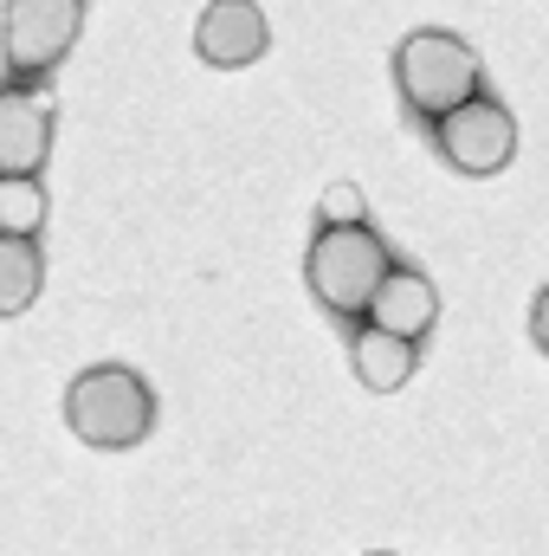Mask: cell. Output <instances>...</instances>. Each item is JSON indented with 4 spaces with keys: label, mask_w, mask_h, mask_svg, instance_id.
Wrapping results in <instances>:
<instances>
[{
    "label": "cell",
    "mask_w": 549,
    "mask_h": 556,
    "mask_svg": "<svg viewBox=\"0 0 549 556\" xmlns=\"http://www.w3.org/2000/svg\"><path fill=\"white\" fill-rule=\"evenodd\" d=\"M375 556H388V551H375Z\"/></svg>",
    "instance_id": "obj_14"
},
{
    "label": "cell",
    "mask_w": 549,
    "mask_h": 556,
    "mask_svg": "<svg viewBox=\"0 0 549 556\" xmlns=\"http://www.w3.org/2000/svg\"><path fill=\"white\" fill-rule=\"evenodd\" d=\"M65 420H72V433H78L85 446L124 453V446H137L142 433L155 427V395H149V382H142L137 369L104 363V369H85V376L72 382Z\"/></svg>",
    "instance_id": "obj_1"
},
{
    "label": "cell",
    "mask_w": 549,
    "mask_h": 556,
    "mask_svg": "<svg viewBox=\"0 0 549 556\" xmlns=\"http://www.w3.org/2000/svg\"><path fill=\"white\" fill-rule=\"evenodd\" d=\"M52 149V104L39 91H0V181L39 175Z\"/></svg>",
    "instance_id": "obj_7"
},
{
    "label": "cell",
    "mask_w": 549,
    "mask_h": 556,
    "mask_svg": "<svg viewBox=\"0 0 549 556\" xmlns=\"http://www.w3.org/2000/svg\"><path fill=\"white\" fill-rule=\"evenodd\" d=\"M33 298H39V253H33V240H7L0 233V317L33 311Z\"/></svg>",
    "instance_id": "obj_10"
},
{
    "label": "cell",
    "mask_w": 549,
    "mask_h": 556,
    "mask_svg": "<svg viewBox=\"0 0 549 556\" xmlns=\"http://www.w3.org/2000/svg\"><path fill=\"white\" fill-rule=\"evenodd\" d=\"M439 155H446L459 175H498V168L518 155V124H511V111L491 104V98L459 104L452 117H439Z\"/></svg>",
    "instance_id": "obj_5"
},
{
    "label": "cell",
    "mask_w": 549,
    "mask_h": 556,
    "mask_svg": "<svg viewBox=\"0 0 549 556\" xmlns=\"http://www.w3.org/2000/svg\"><path fill=\"white\" fill-rule=\"evenodd\" d=\"M266 13L253 0H207L201 26H194V52L214 65V72H240L266 52Z\"/></svg>",
    "instance_id": "obj_6"
},
{
    "label": "cell",
    "mask_w": 549,
    "mask_h": 556,
    "mask_svg": "<svg viewBox=\"0 0 549 556\" xmlns=\"http://www.w3.org/2000/svg\"><path fill=\"white\" fill-rule=\"evenodd\" d=\"M531 337H537V350L549 356V285L537 291V304H531Z\"/></svg>",
    "instance_id": "obj_13"
},
{
    "label": "cell",
    "mask_w": 549,
    "mask_h": 556,
    "mask_svg": "<svg viewBox=\"0 0 549 556\" xmlns=\"http://www.w3.org/2000/svg\"><path fill=\"white\" fill-rule=\"evenodd\" d=\"M39 227H46V188H39V175L0 181V233L7 240H33Z\"/></svg>",
    "instance_id": "obj_11"
},
{
    "label": "cell",
    "mask_w": 549,
    "mask_h": 556,
    "mask_svg": "<svg viewBox=\"0 0 549 556\" xmlns=\"http://www.w3.org/2000/svg\"><path fill=\"white\" fill-rule=\"evenodd\" d=\"M433 317H439V291H433L426 273H408V266H395L388 285L375 291V304H369V324L388 330V337H408V343H420L433 330Z\"/></svg>",
    "instance_id": "obj_8"
},
{
    "label": "cell",
    "mask_w": 549,
    "mask_h": 556,
    "mask_svg": "<svg viewBox=\"0 0 549 556\" xmlns=\"http://www.w3.org/2000/svg\"><path fill=\"white\" fill-rule=\"evenodd\" d=\"M395 85H401V98L413 111H426L439 124V117H452L459 104L478 98V52L459 33H439V26L408 33L395 46Z\"/></svg>",
    "instance_id": "obj_2"
},
{
    "label": "cell",
    "mask_w": 549,
    "mask_h": 556,
    "mask_svg": "<svg viewBox=\"0 0 549 556\" xmlns=\"http://www.w3.org/2000/svg\"><path fill=\"white\" fill-rule=\"evenodd\" d=\"M78 26H85L78 0H7V26H0L7 65L13 72H52L78 46Z\"/></svg>",
    "instance_id": "obj_4"
},
{
    "label": "cell",
    "mask_w": 549,
    "mask_h": 556,
    "mask_svg": "<svg viewBox=\"0 0 549 556\" xmlns=\"http://www.w3.org/2000/svg\"><path fill=\"white\" fill-rule=\"evenodd\" d=\"M310 291L330 304V311H343V317H369V304H375V291L388 285L395 273V260H388V247L369 233V227H323L317 240H310Z\"/></svg>",
    "instance_id": "obj_3"
},
{
    "label": "cell",
    "mask_w": 549,
    "mask_h": 556,
    "mask_svg": "<svg viewBox=\"0 0 549 556\" xmlns=\"http://www.w3.org/2000/svg\"><path fill=\"white\" fill-rule=\"evenodd\" d=\"M317 214H323V227H362L369 194H362L356 181H330V188H323V201H317Z\"/></svg>",
    "instance_id": "obj_12"
},
{
    "label": "cell",
    "mask_w": 549,
    "mask_h": 556,
    "mask_svg": "<svg viewBox=\"0 0 549 556\" xmlns=\"http://www.w3.org/2000/svg\"><path fill=\"white\" fill-rule=\"evenodd\" d=\"M349 363H356V382H362V389L395 395V389H408V376H413V343L375 330V324H362L356 343H349Z\"/></svg>",
    "instance_id": "obj_9"
}]
</instances>
